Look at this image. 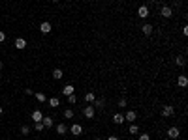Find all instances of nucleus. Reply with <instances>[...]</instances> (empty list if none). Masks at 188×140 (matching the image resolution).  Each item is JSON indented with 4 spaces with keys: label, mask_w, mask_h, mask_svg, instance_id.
I'll use <instances>...</instances> for the list:
<instances>
[{
    "label": "nucleus",
    "mask_w": 188,
    "mask_h": 140,
    "mask_svg": "<svg viewBox=\"0 0 188 140\" xmlns=\"http://www.w3.org/2000/svg\"><path fill=\"white\" fill-rule=\"evenodd\" d=\"M179 136H181V129L177 127V125H173V127H169V129H168V138L177 140Z\"/></svg>",
    "instance_id": "1"
},
{
    "label": "nucleus",
    "mask_w": 188,
    "mask_h": 140,
    "mask_svg": "<svg viewBox=\"0 0 188 140\" xmlns=\"http://www.w3.org/2000/svg\"><path fill=\"white\" fill-rule=\"evenodd\" d=\"M83 116H85L87 120H92V118H94V107H92V105H87V107L83 108Z\"/></svg>",
    "instance_id": "2"
},
{
    "label": "nucleus",
    "mask_w": 188,
    "mask_h": 140,
    "mask_svg": "<svg viewBox=\"0 0 188 140\" xmlns=\"http://www.w3.org/2000/svg\"><path fill=\"white\" fill-rule=\"evenodd\" d=\"M173 114H175V108H173L171 105H166V107H162V116H164V118H171Z\"/></svg>",
    "instance_id": "3"
},
{
    "label": "nucleus",
    "mask_w": 188,
    "mask_h": 140,
    "mask_svg": "<svg viewBox=\"0 0 188 140\" xmlns=\"http://www.w3.org/2000/svg\"><path fill=\"white\" fill-rule=\"evenodd\" d=\"M177 86L179 88H186L188 86V77L186 75H179L177 77Z\"/></svg>",
    "instance_id": "4"
},
{
    "label": "nucleus",
    "mask_w": 188,
    "mask_h": 140,
    "mask_svg": "<svg viewBox=\"0 0 188 140\" xmlns=\"http://www.w3.org/2000/svg\"><path fill=\"white\" fill-rule=\"evenodd\" d=\"M51 28H53V26H51L49 21H43V23L40 24V32H41V34H49V32H51Z\"/></svg>",
    "instance_id": "5"
},
{
    "label": "nucleus",
    "mask_w": 188,
    "mask_h": 140,
    "mask_svg": "<svg viewBox=\"0 0 188 140\" xmlns=\"http://www.w3.org/2000/svg\"><path fill=\"white\" fill-rule=\"evenodd\" d=\"M68 131H72V135H73V136H79L81 133H83V127H81L79 123H73V125H72V127H70Z\"/></svg>",
    "instance_id": "6"
},
{
    "label": "nucleus",
    "mask_w": 188,
    "mask_h": 140,
    "mask_svg": "<svg viewBox=\"0 0 188 140\" xmlns=\"http://www.w3.org/2000/svg\"><path fill=\"white\" fill-rule=\"evenodd\" d=\"M149 8H147V6H139V10H137V15L139 17H141V19H147L149 17Z\"/></svg>",
    "instance_id": "7"
},
{
    "label": "nucleus",
    "mask_w": 188,
    "mask_h": 140,
    "mask_svg": "<svg viewBox=\"0 0 188 140\" xmlns=\"http://www.w3.org/2000/svg\"><path fill=\"white\" fill-rule=\"evenodd\" d=\"M160 13H162V17H166V19H169V17L173 15V10L169 8V6H162V10H160Z\"/></svg>",
    "instance_id": "8"
},
{
    "label": "nucleus",
    "mask_w": 188,
    "mask_h": 140,
    "mask_svg": "<svg viewBox=\"0 0 188 140\" xmlns=\"http://www.w3.org/2000/svg\"><path fill=\"white\" fill-rule=\"evenodd\" d=\"M136 118H137V114H136V110H128L126 114H124V120H128L130 123H134L136 122Z\"/></svg>",
    "instance_id": "9"
},
{
    "label": "nucleus",
    "mask_w": 188,
    "mask_h": 140,
    "mask_svg": "<svg viewBox=\"0 0 188 140\" xmlns=\"http://www.w3.org/2000/svg\"><path fill=\"white\" fill-rule=\"evenodd\" d=\"M62 94H64L66 97L72 95V94H75V86H72V84H66V86L62 88Z\"/></svg>",
    "instance_id": "10"
},
{
    "label": "nucleus",
    "mask_w": 188,
    "mask_h": 140,
    "mask_svg": "<svg viewBox=\"0 0 188 140\" xmlns=\"http://www.w3.org/2000/svg\"><path fill=\"white\" fill-rule=\"evenodd\" d=\"M41 123H43V127H45V129H51L55 122H53V118H51V116H43V120H41Z\"/></svg>",
    "instance_id": "11"
},
{
    "label": "nucleus",
    "mask_w": 188,
    "mask_h": 140,
    "mask_svg": "<svg viewBox=\"0 0 188 140\" xmlns=\"http://www.w3.org/2000/svg\"><path fill=\"white\" fill-rule=\"evenodd\" d=\"M43 116H45V114H41V110H34V112H32L34 123H36V122H41V120H43Z\"/></svg>",
    "instance_id": "12"
},
{
    "label": "nucleus",
    "mask_w": 188,
    "mask_h": 140,
    "mask_svg": "<svg viewBox=\"0 0 188 140\" xmlns=\"http://www.w3.org/2000/svg\"><path fill=\"white\" fill-rule=\"evenodd\" d=\"M15 47L19 49V51H23V49L26 47V39H25V38H17V39H15Z\"/></svg>",
    "instance_id": "13"
},
{
    "label": "nucleus",
    "mask_w": 188,
    "mask_h": 140,
    "mask_svg": "<svg viewBox=\"0 0 188 140\" xmlns=\"http://www.w3.org/2000/svg\"><path fill=\"white\" fill-rule=\"evenodd\" d=\"M47 105H49L51 108H58L60 101H58V97H51V99H47Z\"/></svg>",
    "instance_id": "14"
},
{
    "label": "nucleus",
    "mask_w": 188,
    "mask_h": 140,
    "mask_svg": "<svg viewBox=\"0 0 188 140\" xmlns=\"http://www.w3.org/2000/svg\"><path fill=\"white\" fill-rule=\"evenodd\" d=\"M92 107L103 108V107H106V99H103V97H100V99H94V101H92Z\"/></svg>",
    "instance_id": "15"
},
{
    "label": "nucleus",
    "mask_w": 188,
    "mask_h": 140,
    "mask_svg": "<svg viewBox=\"0 0 188 140\" xmlns=\"http://www.w3.org/2000/svg\"><path fill=\"white\" fill-rule=\"evenodd\" d=\"M113 123H117V125H122V123H124V114H119V112H117V114L113 116Z\"/></svg>",
    "instance_id": "16"
},
{
    "label": "nucleus",
    "mask_w": 188,
    "mask_h": 140,
    "mask_svg": "<svg viewBox=\"0 0 188 140\" xmlns=\"http://www.w3.org/2000/svg\"><path fill=\"white\" fill-rule=\"evenodd\" d=\"M141 32L145 34V36H151V34H152V24H149V23L143 24V26H141Z\"/></svg>",
    "instance_id": "17"
},
{
    "label": "nucleus",
    "mask_w": 188,
    "mask_h": 140,
    "mask_svg": "<svg viewBox=\"0 0 188 140\" xmlns=\"http://www.w3.org/2000/svg\"><path fill=\"white\" fill-rule=\"evenodd\" d=\"M62 75H64V73H62V69H58V67H57V69H53V79H55V80H60V79H62Z\"/></svg>",
    "instance_id": "18"
},
{
    "label": "nucleus",
    "mask_w": 188,
    "mask_h": 140,
    "mask_svg": "<svg viewBox=\"0 0 188 140\" xmlns=\"http://www.w3.org/2000/svg\"><path fill=\"white\" fill-rule=\"evenodd\" d=\"M175 64H177L179 67H184V66H186V58H184V56H177V58H175Z\"/></svg>",
    "instance_id": "19"
},
{
    "label": "nucleus",
    "mask_w": 188,
    "mask_h": 140,
    "mask_svg": "<svg viewBox=\"0 0 188 140\" xmlns=\"http://www.w3.org/2000/svg\"><path fill=\"white\" fill-rule=\"evenodd\" d=\"M57 133H58V135H66V133H68V127H66L64 123H58V125H57Z\"/></svg>",
    "instance_id": "20"
},
{
    "label": "nucleus",
    "mask_w": 188,
    "mask_h": 140,
    "mask_svg": "<svg viewBox=\"0 0 188 140\" xmlns=\"http://www.w3.org/2000/svg\"><path fill=\"white\" fill-rule=\"evenodd\" d=\"M94 99H96V95H94L92 92H87V94H85V101H87L88 105H90V103H92Z\"/></svg>",
    "instance_id": "21"
},
{
    "label": "nucleus",
    "mask_w": 188,
    "mask_h": 140,
    "mask_svg": "<svg viewBox=\"0 0 188 140\" xmlns=\"http://www.w3.org/2000/svg\"><path fill=\"white\" fill-rule=\"evenodd\" d=\"M62 116H64L66 120H72V118H73L75 114H73V110H72V108H66V110H64V114H62Z\"/></svg>",
    "instance_id": "22"
},
{
    "label": "nucleus",
    "mask_w": 188,
    "mask_h": 140,
    "mask_svg": "<svg viewBox=\"0 0 188 140\" xmlns=\"http://www.w3.org/2000/svg\"><path fill=\"white\" fill-rule=\"evenodd\" d=\"M128 133H130V135H137V133H139V127H137L136 123H130V129H128Z\"/></svg>",
    "instance_id": "23"
},
{
    "label": "nucleus",
    "mask_w": 188,
    "mask_h": 140,
    "mask_svg": "<svg viewBox=\"0 0 188 140\" xmlns=\"http://www.w3.org/2000/svg\"><path fill=\"white\" fill-rule=\"evenodd\" d=\"M28 133H30V127H28V125H23V127H21V135H23L25 138L28 136Z\"/></svg>",
    "instance_id": "24"
},
{
    "label": "nucleus",
    "mask_w": 188,
    "mask_h": 140,
    "mask_svg": "<svg viewBox=\"0 0 188 140\" xmlns=\"http://www.w3.org/2000/svg\"><path fill=\"white\" fill-rule=\"evenodd\" d=\"M34 97H36L40 103H45V101H47V97H45L43 94H40V92H38V94H34Z\"/></svg>",
    "instance_id": "25"
},
{
    "label": "nucleus",
    "mask_w": 188,
    "mask_h": 140,
    "mask_svg": "<svg viewBox=\"0 0 188 140\" xmlns=\"http://www.w3.org/2000/svg\"><path fill=\"white\" fill-rule=\"evenodd\" d=\"M68 103H70V105H75V103H77V97H75V94L68 95Z\"/></svg>",
    "instance_id": "26"
},
{
    "label": "nucleus",
    "mask_w": 188,
    "mask_h": 140,
    "mask_svg": "<svg viewBox=\"0 0 188 140\" xmlns=\"http://www.w3.org/2000/svg\"><path fill=\"white\" fill-rule=\"evenodd\" d=\"M34 129H36V131H40V133H41V131H43L45 127H43V123H41V122H36V125H34Z\"/></svg>",
    "instance_id": "27"
},
{
    "label": "nucleus",
    "mask_w": 188,
    "mask_h": 140,
    "mask_svg": "<svg viewBox=\"0 0 188 140\" xmlns=\"http://www.w3.org/2000/svg\"><path fill=\"white\" fill-rule=\"evenodd\" d=\"M139 140H151L149 133H141V135H139Z\"/></svg>",
    "instance_id": "28"
},
{
    "label": "nucleus",
    "mask_w": 188,
    "mask_h": 140,
    "mask_svg": "<svg viewBox=\"0 0 188 140\" xmlns=\"http://www.w3.org/2000/svg\"><path fill=\"white\" fill-rule=\"evenodd\" d=\"M126 105H128V101L124 99V97H122V99H119V107H122V108H124V107H126Z\"/></svg>",
    "instance_id": "29"
},
{
    "label": "nucleus",
    "mask_w": 188,
    "mask_h": 140,
    "mask_svg": "<svg viewBox=\"0 0 188 140\" xmlns=\"http://www.w3.org/2000/svg\"><path fill=\"white\" fill-rule=\"evenodd\" d=\"M4 41H6V34L0 32V43H4Z\"/></svg>",
    "instance_id": "30"
},
{
    "label": "nucleus",
    "mask_w": 188,
    "mask_h": 140,
    "mask_svg": "<svg viewBox=\"0 0 188 140\" xmlns=\"http://www.w3.org/2000/svg\"><path fill=\"white\" fill-rule=\"evenodd\" d=\"M25 94H26V95H34V92H32L30 88H26V90H25Z\"/></svg>",
    "instance_id": "31"
},
{
    "label": "nucleus",
    "mask_w": 188,
    "mask_h": 140,
    "mask_svg": "<svg viewBox=\"0 0 188 140\" xmlns=\"http://www.w3.org/2000/svg\"><path fill=\"white\" fill-rule=\"evenodd\" d=\"M107 140H121V138H119V136H115V135H111V136H109Z\"/></svg>",
    "instance_id": "32"
},
{
    "label": "nucleus",
    "mask_w": 188,
    "mask_h": 140,
    "mask_svg": "<svg viewBox=\"0 0 188 140\" xmlns=\"http://www.w3.org/2000/svg\"><path fill=\"white\" fill-rule=\"evenodd\" d=\"M2 67H4V62H2V60H0V69H2Z\"/></svg>",
    "instance_id": "33"
},
{
    "label": "nucleus",
    "mask_w": 188,
    "mask_h": 140,
    "mask_svg": "<svg viewBox=\"0 0 188 140\" xmlns=\"http://www.w3.org/2000/svg\"><path fill=\"white\" fill-rule=\"evenodd\" d=\"M94 140H102V138H100V136H96V138H94Z\"/></svg>",
    "instance_id": "34"
},
{
    "label": "nucleus",
    "mask_w": 188,
    "mask_h": 140,
    "mask_svg": "<svg viewBox=\"0 0 188 140\" xmlns=\"http://www.w3.org/2000/svg\"><path fill=\"white\" fill-rule=\"evenodd\" d=\"M51 2H55V4H57V2H58V0H51Z\"/></svg>",
    "instance_id": "35"
},
{
    "label": "nucleus",
    "mask_w": 188,
    "mask_h": 140,
    "mask_svg": "<svg viewBox=\"0 0 188 140\" xmlns=\"http://www.w3.org/2000/svg\"><path fill=\"white\" fill-rule=\"evenodd\" d=\"M2 112H4V110H2V107H0V114H2Z\"/></svg>",
    "instance_id": "36"
},
{
    "label": "nucleus",
    "mask_w": 188,
    "mask_h": 140,
    "mask_svg": "<svg viewBox=\"0 0 188 140\" xmlns=\"http://www.w3.org/2000/svg\"><path fill=\"white\" fill-rule=\"evenodd\" d=\"M0 80H2V73H0Z\"/></svg>",
    "instance_id": "37"
},
{
    "label": "nucleus",
    "mask_w": 188,
    "mask_h": 140,
    "mask_svg": "<svg viewBox=\"0 0 188 140\" xmlns=\"http://www.w3.org/2000/svg\"><path fill=\"white\" fill-rule=\"evenodd\" d=\"M164 140H171V138H164Z\"/></svg>",
    "instance_id": "38"
},
{
    "label": "nucleus",
    "mask_w": 188,
    "mask_h": 140,
    "mask_svg": "<svg viewBox=\"0 0 188 140\" xmlns=\"http://www.w3.org/2000/svg\"><path fill=\"white\" fill-rule=\"evenodd\" d=\"M158 2H162V0H158Z\"/></svg>",
    "instance_id": "39"
},
{
    "label": "nucleus",
    "mask_w": 188,
    "mask_h": 140,
    "mask_svg": "<svg viewBox=\"0 0 188 140\" xmlns=\"http://www.w3.org/2000/svg\"><path fill=\"white\" fill-rule=\"evenodd\" d=\"M179 140H183V138H179Z\"/></svg>",
    "instance_id": "40"
},
{
    "label": "nucleus",
    "mask_w": 188,
    "mask_h": 140,
    "mask_svg": "<svg viewBox=\"0 0 188 140\" xmlns=\"http://www.w3.org/2000/svg\"><path fill=\"white\" fill-rule=\"evenodd\" d=\"M25 140H28V138H25Z\"/></svg>",
    "instance_id": "41"
}]
</instances>
